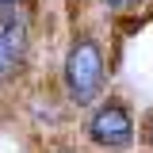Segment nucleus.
Returning a JSON list of instances; mask_svg holds the SVG:
<instances>
[{
    "instance_id": "nucleus-1",
    "label": "nucleus",
    "mask_w": 153,
    "mask_h": 153,
    "mask_svg": "<svg viewBox=\"0 0 153 153\" xmlns=\"http://www.w3.org/2000/svg\"><path fill=\"white\" fill-rule=\"evenodd\" d=\"M61 80H65V96L76 107H88L103 96V88H107V57H103V46L92 35H76L69 42L65 61H61Z\"/></svg>"
},
{
    "instance_id": "nucleus-3",
    "label": "nucleus",
    "mask_w": 153,
    "mask_h": 153,
    "mask_svg": "<svg viewBox=\"0 0 153 153\" xmlns=\"http://www.w3.org/2000/svg\"><path fill=\"white\" fill-rule=\"evenodd\" d=\"M27 54H31L27 23L23 19H0V84L16 80L27 69Z\"/></svg>"
},
{
    "instance_id": "nucleus-2",
    "label": "nucleus",
    "mask_w": 153,
    "mask_h": 153,
    "mask_svg": "<svg viewBox=\"0 0 153 153\" xmlns=\"http://www.w3.org/2000/svg\"><path fill=\"white\" fill-rule=\"evenodd\" d=\"M84 134L100 153H126L138 142V123H134V111L126 100L119 96H107L103 103H96L88 123H84Z\"/></svg>"
},
{
    "instance_id": "nucleus-7",
    "label": "nucleus",
    "mask_w": 153,
    "mask_h": 153,
    "mask_svg": "<svg viewBox=\"0 0 153 153\" xmlns=\"http://www.w3.org/2000/svg\"><path fill=\"white\" fill-rule=\"evenodd\" d=\"M54 153H76V149H54Z\"/></svg>"
},
{
    "instance_id": "nucleus-5",
    "label": "nucleus",
    "mask_w": 153,
    "mask_h": 153,
    "mask_svg": "<svg viewBox=\"0 0 153 153\" xmlns=\"http://www.w3.org/2000/svg\"><path fill=\"white\" fill-rule=\"evenodd\" d=\"M142 134H146V142H149V146H153V115H149V119H146V130H142Z\"/></svg>"
},
{
    "instance_id": "nucleus-6",
    "label": "nucleus",
    "mask_w": 153,
    "mask_h": 153,
    "mask_svg": "<svg viewBox=\"0 0 153 153\" xmlns=\"http://www.w3.org/2000/svg\"><path fill=\"white\" fill-rule=\"evenodd\" d=\"M12 4H16V0H0V12H8V8H12Z\"/></svg>"
},
{
    "instance_id": "nucleus-4",
    "label": "nucleus",
    "mask_w": 153,
    "mask_h": 153,
    "mask_svg": "<svg viewBox=\"0 0 153 153\" xmlns=\"http://www.w3.org/2000/svg\"><path fill=\"white\" fill-rule=\"evenodd\" d=\"M103 8H111V12H134V8H142L146 0H100Z\"/></svg>"
}]
</instances>
